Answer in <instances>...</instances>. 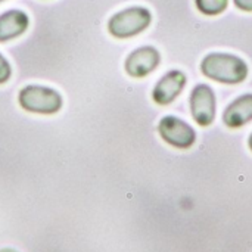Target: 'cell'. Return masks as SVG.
<instances>
[{
  "label": "cell",
  "mask_w": 252,
  "mask_h": 252,
  "mask_svg": "<svg viewBox=\"0 0 252 252\" xmlns=\"http://www.w3.org/2000/svg\"><path fill=\"white\" fill-rule=\"evenodd\" d=\"M223 121L230 128H239L252 121V94H244L233 100L226 108Z\"/></svg>",
  "instance_id": "cell-8"
},
{
  "label": "cell",
  "mask_w": 252,
  "mask_h": 252,
  "mask_svg": "<svg viewBox=\"0 0 252 252\" xmlns=\"http://www.w3.org/2000/svg\"><path fill=\"white\" fill-rule=\"evenodd\" d=\"M152 21L146 7L133 6L115 13L108 22V31L117 38H130L145 31Z\"/></svg>",
  "instance_id": "cell-3"
},
{
  "label": "cell",
  "mask_w": 252,
  "mask_h": 252,
  "mask_svg": "<svg viewBox=\"0 0 252 252\" xmlns=\"http://www.w3.org/2000/svg\"><path fill=\"white\" fill-rule=\"evenodd\" d=\"M236 7L245 12H252V0H233Z\"/></svg>",
  "instance_id": "cell-12"
},
{
  "label": "cell",
  "mask_w": 252,
  "mask_h": 252,
  "mask_svg": "<svg viewBox=\"0 0 252 252\" xmlns=\"http://www.w3.org/2000/svg\"><path fill=\"white\" fill-rule=\"evenodd\" d=\"M216 93L207 84H198L190 94V109L193 120L202 126H211L216 118Z\"/></svg>",
  "instance_id": "cell-5"
},
{
  "label": "cell",
  "mask_w": 252,
  "mask_h": 252,
  "mask_svg": "<svg viewBox=\"0 0 252 252\" xmlns=\"http://www.w3.org/2000/svg\"><path fill=\"white\" fill-rule=\"evenodd\" d=\"M195 4L204 15L214 16L226 10L229 0H195Z\"/></svg>",
  "instance_id": "cell-10"
},
{
  "label": "cell",
  "mask_w": 252,
  "mask_h": 252,
  "mask_svg": "<svg viewBox=\"0 0 252 252\" xmlns=\"http://www.w3.org/2000/svg\"><path fill=\"white\" fill-rule=\"evenodd\" d=\"M248 145H250V149L252 151V134L250 136V140H248Z\"/></svg>",
  "instance_id": "cell-13"
},
{
  "label": "cell",
  "mask_w": 252,
  "mask_h": 252,
  "mask_svg": "<svg viewBox=\"0 0 252 252\" xmlns=\"http://www.w3.org/2000/svg\"><path fill=\"white\" fill-rule=\"evenodd\" d=\"M0 252H16V251H13V250H1Z\"/></svg>",
  "instance_id": "cell-14"
},
{
  "label": "cell",
  "mask_w": 252,
  "mask_h": 252,
  "mask_svg": "<svg viewBox=\"0 0 252 252\" xmlns=\"http://www.w3.org/2000/svg\"><path fill=\"white\" fill-rule=\"evenodd\" d=\"M158 131H159V136L168 145L179 148V149H188L196 140L195 130L188 123H185L183 120L173 117V115L164 117L159 121Z\"/></svg>",
  "instance_id": "cell-4"
},
{
  "label": "cell",
  "mask_w": 252,
  "mask_h": 252,
  "mask_svg": "<svg viewBox=\"0 0 252 252\" xmlns=\"http://www.w3.org/2000/svg\"><path fill=\"white\" fill-rule=\"evenodd\" d=\"M0 1H3V0H0Z\"/></svg>",
  "instance_id": "cell-15"
},
{
  "label": "cell",
  "mask_w": 252,
  "mask_h": 252,
  "mask_svg": "<svg viewBox=\"0 0 252 252\" xmlns=\"http://www.w3.org/2000/svg\"><path fill=\"white\" fill-rule=\"evenodd\" d=\"M201 71L205 77L224 84H239L248 77L245 61L230 53L207 55L201 62Z\"/></svg>",
  "instance_id": "cell-1"
},
{
  "label": "cell",
  "mask_w": 252,
  "mask_h": 252,
  "mask_svg": "<svg viewBox=\"0 0 252 252\" xmlns=\"http://www.w3.org/2000/svg\"><path fill=\"white\" fill-rule=\"evenodd\" d=\"M186 75L182 71L167 72L155 86L152 97L158 105H170L185 89Z\"/></svg>",
  "instance_id": "cell-7"
},
{
  "label": "cell",
  "mask_w": 252,
  "mask_h": 252,
  "mask_svg": "<svg viewBox=\"0 0 252 252\" xmlns=\"http://www.w3.org/2000/svg\"><path fill=\"white\" fill-rule=\"evenodd\" d=\"M30 19L22 10L13 9L0 15V43L22 35L28 28Z\"/></svg>",
  "instance_id": "cell-9"
},
{
  "label": "cell",
  "mask_w": 252,
  "mask_h": 252,
  "mask_svg": "<svg viewBox=\"0 0 252 252\" xmlns=\"http://www.w3.org/2000/svg\"><path fill=\"white\" fill-rule=\"evenodd\" d=\"M19 105L32 114L52 115L62 108V96L59 92L44 86H27L19 92Z\"/></svg>",
  "instance_id": "cell-2"
},
{
  "label": "cell",
  "mask_w": 252,
  "mask_h": 252,
  "mask_svg": "<svg viewBox=\"0 0 252 252\" xmlns=\"http://www.w3.org/2000/svg\"><path fill=\"white\" fill-rule=\"evenodd\" d=\"M12 75V68L4 56L0 55V84H4Z\"/></svg>",
  "instance_id": "cell-11"
},
{
  "label": "cell",
  "mask_w": 252,
  "mask_h": 252,
  "mask_svg": "<svg viewBox=\"0 0 252 252\" xmlns=\"http://www.w3.org/2000/svg\"><path fill=\"white\" fill-rule=\"evenodd\" d=\"M159 62H161L159 52L152 46H143L128 55L124 66L128 75L134 78H142L149 75L152 71H155Z\"/></svg>",
  "instance_id": "cell-6"
}]
</instances>
